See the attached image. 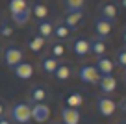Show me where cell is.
Here are the masks:
<instances>
[{
  "mask_svg": "<svg viewBox=\"0 0 126 124\" xmlns=\"http://www.w3.org/2000/svg\"><path fill=\"white\" fill-rule=\"evenodd\" d=\"M121 8H124V9H126V0H121Z\"/></svg>",
  "mask_w": 126,
  "mask_h": 124,
  "instance_id": "32",
  "label": "cell"
},
{
  "mask_svg": "<svg viewBox=\"0 0 126 124\" xmlns=\"http://www.w3.org/2000/svg\"><path fill=\"white\" fill-rule=\"evenodd\" d=\"M65 46H63V43L61 41H56V43H52V46H50V56L52 58H56V59H61L63 56H65Z\"/></svg>",
  "mask_w": 126,
  "mask_h": 124,
  "instance_id": "26",
  "label": "cell"
},
{
  "mask_svg": "<svg viewBox=\"0 0 126 124\" xmlns=\"http://www.w3.org/2000/svg\"><path fill=\"white\" fill-rule=\"evenodd\" d=\"M111 31H113V22L102 19V17H96L94 19V35L106 41V37H110Z\"/></svg>",
  "mask_w": 126,
  "mask_h": 124,
  "instance_id": "9",
  "label": "cell"
},
{
  "mask_svg": "<svg viewBox=\"0 0 126 124\" xmlns=\"http://www.w3.org/2000/svg\"><path fill=\"white\" fill-rule=\"evenodd\" d=\"M52 124H61V122H52Z\"/></svg>",
  "mask_w": 126,
  "mask_h": 124,
  "instance_id": "34",
  "label": "cell"
},
{
  "mask_svg": "<svg viewBox=\"0 0 126 124\" xmlns=\"http://www.w3.org/2000/svg\"><path fill=\"white\" fill-rule=\"evenodd\" d=\"M8 115V106H6V102L0 100V117H6Z\"/></svg>",
  "mask_w": 126,
  "mask_h": 124,
  "instance_id": "29",
  "label": "cell"
},
{
  "mask_svg": "<svg viewBox=\"0 0 126 124\" xmlns=\"http://www.w3.org/2000/svg\"><path fill=\"white\" fill-rule=\"evenodd\" d=\"M24 61V52L20 46H17V45H8V46L2 50V63H4L8 69H15L19 63Z\"/></svg>",
  "mask_w": 126,
  "mask_h": 124,
  "instance_id": "2",
  "label": "cell"
},
{
  "mask_svg": "<svg viewBox=\"0 0 126 124\" xmlns=\"http://www.w3.org/2000/svg\"><path fill=\"white\" fill-rule=\"evenodd\" d=\"M122 43H124V48H126V28L122 30Z\"/></svg>",
  "mask_w": 126,
  "mask_h": 124,
  "instance_id": "31",
  "label": "cell"
},
{
  "mask_svg": "<svg viewBox=\"0 0 126 124\" xmlns=\"http://www.w3.org/2000/svg\"><path fill=\"white\" fill-rule=\"evenodd\" d=\"M89 48H91V54H94L96 58L106 56V50H108L106 41H104V39H100V37H96V35L89 39Z\"/></svg>",
  "mask_w": 126,
  "mask_h": 124,
  "instance_id": "18",
  "label": "cell"
},
{
  "mask_svg": "<svg viewBox=\"0 0 126 124\" xmlns=\"http://www.w3.org/2000/svg\"><path fill=\"white\" fill-rule=\"evenodd\" d=\"M71 76H72V67L69 65V63L59 61L58 69H56V72H54V78H56L58 81H67Z\"/></svg>",
  "mask_w": 126,
  "mask_h": 124,
  "instance_id": "21",
  "label": "cell"
},
{
  "mask_svg": "<svg viewBox=\"0 0 126 124\" xmlns=\"http://www.w3.org/2000/svg\"><path fill=\"white\" fill-rule=\"evenodd\" d=\"M78 78L82 83H87V85H96L100 80V72L96 70L94 65H82L78 69Z\"/></svg>",
  "mask_w": 126,
  "mask_h": 124,
  "instance_id": "4",
  "label": "cell"
},
{
  "mask_svg": "<svg viewBox=\"0 0 126 124\" xmlns=\"http://www.w3.org/2000/svg\"><path fill=\"white\" fill-rule=\"evenodd\" d=\"M115 65L126 69V48H121V50L115 52Z\"/></svg>",
  "mask_w": 126,
  "mask_h": 124,
  "instance_id": "28",
  "label": "cell"
},
{
  "mask_svg": "<svg viewBox=\"0 0 126 124\" xmlns=\"http://www.w3.org/2000/svg\"><path fill=\"white\" fill-rule=\"evenodd\" d=\"M71 50L74 56H78V58H85V56L91 54V48H89V39L85 37H78L72 41L71 45Z\"/></svg>",
  "mask_w": 126,
  "mask_h": 124,
  "instance_id": "11",
  "label": "cell"
},
{
  "mask_svg": "<svg viewBox=\"0 0 126 124\" xmlns=\"http://www.w3.org/2000/svg\"><path fill=\"white\" fill-rule=\"evenodd\" d=\"M32 106V120L37 124H45L50 119V108L48 104H30Z\"/></svg>",
  "mask_w": 126,
  "mask_h": 124,
  "instance_id": "6",
  "label": "cell"
},
{
  "mask_svg": "<svg viewBox=\"0 0 126 124\" xmlns=\"http://www.w3.org/2000/svg\"><path fill=\"white\" fill-rule=\"evenodd\" d=\"M96 111L102 117H113L115 111H117V102L110 96H98L96 98Z\"/></svg>",
  "mask_w": 126,
  "mask_h": 124,
  "instance_id": "5",
  "label": "cell"
},
{
  "mask_svg": "<svg viewBox=\"0 0 126 124\" xmlns=\"http://www.w3.org/2000/svg\"><path fill=\"white\" fill-rule=\"evenodd\" d=\"M45 43H47V41H45V39L41 37V35L37 33V31H32V33L28 35V39H26L28 48H30V50L33 52V54H39V52L45 48Z\"/></svg>",
  "mask_w": 126,
  "mask_h": 124,
  "instance_id": "15",
  "label": "cell"
},
{
  "mask_svg": "<svg viewBox=\"0 0 126 124\" xmlns=\"http://www.w3.org/2000/svg\"><path fill=\"white\" fill-rule=\"evenodd\" d=\"M71 35V30H69L65 24L61 22V20H58V22H54V35L52 37H56L58 41H65V39Z\"/></svg>",
  "mask_w": 126,
  "mask_h": 124,
  "instance_id": "22",
  "label": "cell"
},
{
  "mask_svg": "<svg viewBox=\"0 0 126 124\" xmlns=\"http://www.w3.org/2000/svg\"><path fill=\"white\" fill-rule=\"evenodd\" d=\"M9 120L13 124H30L32 122V106L30 102H17L9 109Z\"/></svg>",
  "mask_w": 126,
  "mask_h": 124,
  "instance_id": "1",
  "label": "cell"
},
{
  "mask_svg": "<svg viewBox=\"0 0 126 124\" xmlns=\"http://www.w3.org/2000/svg\"><path fill=\"white\" fill-rule=\"evenodd\" d=\"M117 124H126V122H117Z\"/></svg>",
  "mask_w": 126,
  "mask_h": 124,
  "instance_id": "35",
  "label": "cell"
},
{
  "mask_svg": "<svg viewBox=\"0 0 126 124\" xmlns=\"http://www.w3.org/2000/svg\"><path fill=\"white\" fill-rule=\"evenodd\" d=\"M35 31L45 39V41H48V39L54 35V20H50V19L39 20V22H37V30Z\"/></svg>",
  "mask_w": 126,
  "mask_h": 124,
  "instance_id": "17",
  "label": "cell"
},
{
  "mask_svg": "<svg viewBox=\"0 0 126 124\" xmlns=\"http://www.w3.org/2000/svg\"><path fill=\"white\" fill-rule=\"evenodd\" d=\"M48 98H50V91L43 83H35L28 91V102L30 104H45Z\"/></svg>",
  "mask_w": 126,
  "mask_h": 124,
  "instance_id": "3",
  "label": "cell"
},
{
  "mask_svg": "<svg viewBox=\"0 0 126 124\" xmlns=\"http://www.w3.org/2000/svg\"><path fill=\"white\" fill-rule=\"evenodd\" d=\"M0 124H13L9 120V117H0Z\"/></svg>",
  "mask_w": 126,
  "mask_h": 124,
  "instance_id": "30",
  "label": "cell"
},
{
  "mask_svg": "<svg viewBox=\"0 0 126 124\" xmlns=\"http://www.w3.org/2000/svg\"><path fill=\"white\" fill-rule=\"evenodd\" d=\"M117 15H119V6L115 2H102L98 6V17H102V19L110 20V22H115Z\"/></svg>",
  "mask_w": 126,
  "mask_h": 124,
  "instance_id": "8",
  "label": "cell"
},
{
  "mask_svg": "<svg viewBox=\"0 0 126 124\" xmlns=\"http://www.w3.org/2000/svg\"><path fill=\"white\" fill-rule=\"evenodd\" d=\"M83 102H85V98H83V94L78 93V91H71L69 94H65V106H67V108L78 109V108L83 106Z\"/></svg>",
  "mask_w": 126,
  "mask_h": 124,
  "instance_id": "20",
  "label": "cell"
},
{
  "mask_svg": "<svg viewBox=\"0 0 126 124\" xmlns=\"http://www.w3.org/2000/svg\"><path fill=\"white\" fill-rule=\"evenodd\" d=\"M59 61H61V59L52 58L50 54L45 56V58H41V63H39V65H41V70H43L47 76H54V72H56V69H58Z\"/></svg>",
  "mask_w": 126,
  "mask_h": 124,
  "instance_id": "16",
  "label": "cell"
},
{
  "mask_svg": "<svg viewBox=\"0 0 126 124\" xmlns=\"http://www.w3.org/2000/svg\"><path fill=\"white\" fill-rule=\"evenodd\" d=\"M96 70L100 72V76H106V74H113V69H115V61L108 56H100L96 58V63H94Z\"/></svg>",
  "mask_w": 126,
  "mask_h": 124,
  "instance_id": "14",
  "label": "cell"
},
{
  "mask_svg": "<svg viewBox=\"0 0 126 124\" xmlns=\"http://www.w3.org/2000/svg\"><path fill=\"white\" fill-rule=\"evenodd\" d=\"M30 11H32V15L37 19V22L48 19V15H50V9H48V6L45 4V2H35V4H32Z\"/></svg>",
  "mask_w": 126,
  "mask_h": 124,
  "instance_id": "19",
  "label": "cell"
},
{
  "mask_svg": "<svg viewBox=\"0 0 126 124\" xmlns=\"http://www.w3.org/2000/svg\"><path fill=\"white\" fill-rule=\"evenodd\" d=\"M13 33H15V28L9 24V20H2V26H0V37L9 39Z\"/></svg>",
  "mask_w": 126,
  "mask_h": 124,
  "instance_id": "27",
  "label": "cell"
},
{
  "mask_svg": "<svg viewBox=\"0 0 126 124\" xmlns=\"http://www.w3.org/2000/svg\"><path fill=\"white\" fill-rule=\"evenodd\" d=\"M63 6L67 11H83L85 0H63Z\"/></svg>",
  "mask_w": 126,
  "mask_h": 124,
  "instance_id": "25",
  "label": "cell"
},
{
  "mask_svg": "<svg viewBox=\"0 0 126 124\" xmlns=\"http://www.w3.org/2000/svg\"><path fill=\"white\" fill-rule=\"evenodd\" d=\"M11 70H13V74H15L17 80L26 81V80H32L35 69H33V65H32L30 61H22V63H19V65H17L15 69H11Z\"/></svg>",
  "mask_w": 126,
  "mask_h": 124,
  "instance_id": "10",
  "label": "cell"
},
{
  "mask_svg": "<svg viewBox=\"0 0 126 124\" xmlns=\"http://www.w3.org/2000/svg\"><path fill=\"white\" fill-rule=\"evenodd\" d=\"M61 22L65 24L71 31L76 30V28L83 22V11H67V13H65V17L61 19Z\"/></svg>",
  "mask_w": 126,
  "mask_h": 124,
  "instance_id": "13",
  "label": "cell"
},
{
  "mask_svg": "<svg viewBox=\"0 0 126 124\" xmlns=\"http://www.w3.org/2000/svg\"><path fill=\"white\" fill-rule=\"evenodd\" d=\"M59 115H61V120H59L61 124H80V119H82V115H80L78 109L67 108V106H63V108H61Z\"/></svg>",
  "mask_w": 126,
  "mask_h": 124,
  "instance_id": "12",
  "label": "cell"
},
{
  "mask_svg": "<svg viewBox=\"0 0 126 124\" xmlns=\"http://www.w3.org/2000/svg\"><path fill=\"white\" fill-rule=\"evenodd\" d=\"M98 89H100V93L104 94V96H108V94H111V93H115L117 91V78L113 76V74H106V76H100V80H98Z\"/></svg>",
  "mask_w": 126,
  "mask_h": 124,
  "instance_id": "7",
  "label": "cell"
},
{
  "mask_svg": "<svg viewBox=\"0 0 126 124\" xmlns=\"http://www.w3.org/2000/svg\"><path fill=\"white\" fill-rule=\"evenodd\" d=\"M2 20H4V19H2V17H0V26H2Z\"/></svg>",
  "mask_w": 126,
  "mask_h": 124,
  "instance_id": "33",
  "label": "cell"
},
{
  "mask_svg": "<svg viewBox=\"0 0 126 124\" xmlns=\"http://www.w3.org/2000/svg\"><path fill=\"white\" fill-rule=\"evenodd\" d=\"M30 17H32V11H30V8H26L24 11L17 13V15H11V20L17 26H26V24L30 22Z\"/></svg>",
  "mask_w": 126,
  "mask_h": 124,
  "instance_id": "24",
  "label": "cell"
},
{
  "mask_svg": "<svg viewBox=\"0 0 126 124\" xmlns=\"http://www.w3.org/2000/svg\"><path fill=\"white\" fill-rule=\"evenodd\" d=\"M26 8H30L28 0H9L8 2V9H9V15H17V13L24 11Z\"/></svg>",
  "mask_w": 126,
  "mask_h": 124,
  "instance_id": "23",
  "label": "cell"
}]
</instances>
